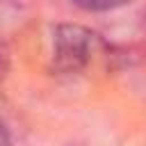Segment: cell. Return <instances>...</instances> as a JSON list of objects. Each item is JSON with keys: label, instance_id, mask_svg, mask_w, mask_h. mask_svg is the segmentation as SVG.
Masks as SVG:
<instances>
[{"label": "cell", "instance_id": "3", "mask_svg": "<svg viewBox=\"0 0 146 146\" xmlns=\"http://www.w3.org/2000/svg\"><path fill=\"white\" fill-rule=\"evenodd\" d=\"M0 146H11V135L2 123H0Z\"/></svg>", "mask_w": 146, "mask_h": 146}, {"label": "cell", "instance_id": "2", "mask_svg": "<svg viewBox=\"0 0 146 146\" xmlns=\"http://www.w3.org/2000/svg\"><path fill=\"white\" fill-rule=\"evenodd\" d=\"M73 5H78L84 11H110L123 5H130L132 0H71Z\"/></svg>", "mask_w": 146, "mask_h": 146}, {"label": "cell", "instance_id": "4", "mask_svg": "<svg viewBox=\"0 0 146 146\" xmlns=\"http://www.w3.org/2000/svg\"><path fill=\"white\" fill-rule=\"evenodd\" d=\"M0 75H2V68H0Z\"/></svg>", "mask_w": 146, "mask_h": 146}, {"label": "cell", "instance_id": "1", "mask_svg": "<svg viewBox=\"0 0 146 146\" xmlns=\"http://www.w3.org/2000/svg\"><path fill=\"white\" fill-rule=\"evenodd\" d=\"M94 32L75 25L62 23L52 34V64L59 73H78L89 64L94 50Z\"/></svg>", "mask_w": 146, "mask_h": 146}]
</instances>
